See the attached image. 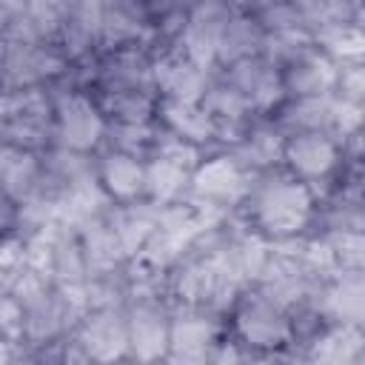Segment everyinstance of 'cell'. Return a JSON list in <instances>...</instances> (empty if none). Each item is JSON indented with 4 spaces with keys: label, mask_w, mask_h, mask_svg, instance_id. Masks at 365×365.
<instances>
[{
    "label": "cell",
    "mask_w": 365,
    "mask_h": 365,
    "mask_svg": "<svg viewBox=\"0 0 365 365\" xmlns=\"http://www.w3.org/2000/svg\"><path fill=\"white\" fill-rule=\"evenodd\" d=\"M311 191L299 180H271L257 202H254V217L257 225L279 240L294 237L311 217Z\"/></svg>",
    "instance_id": "cell-1"
},
{
    "label": "cell",
    "mask_w": 365,
    "mask_h": 365,
    "mask_svg": "<svg viewBox=\"0 0 365 365\" xmlns=\"http://www.w3.org/2000/svg\"><path fill=\"white\" fill-rule=\"evenodd\" d=\"M54 125H57L60 145L68 148V151H77V154L94 148L103 140V131H106L103 114L80 91L63 94L54 103Z\"/></svg>",
    "instance_id": "cell-2"
},
{
    "label": "cell",
    "mask_w": 365,
    "mask_h": 365,
    "mask_svg": "<svg viewBox=\"0 0 365 365\" xmlns=\"http://www.w3.org/2000/svg\"><path fill=\"white\" fill-rule=\"evenodd\" d=\"M237 334L254 348H277L291 336L285 308L271 302L265 294H251L237 308Z\"/></svg>",
    "instance_id": "cell-3"
},
{
    "label": "cell",
    "mask_w": 365,
    "mask_h": 365,
    "mask_svg": "<svg viewBox=\"0 0 365 365\" xmlns=\"http://www.w3.org/2000/svg\"><path fill=\"white\" fill-rule=\"evenodd\" d=\"M225 83L248 103V108H259V111L274 108L285 94L279 68L271 66L262 54H254V57L231 63Z\"/></svg>",
    "instance_id": "cell-4"
},
{
    "label": "cell",
    "mask_w": 365,
    "mask_h": 365,
    "mask_svg": "<svg viewBox=\"0 0 365 365\" xmlns=\"http://www.w3.org/2000/svg\"><path fill=\"white\" fill-rule=\"evenodd\" d=\"M228 9L220 0H205L197 3L194 11L185 17L182 26V54L197 63L200 68L208 71V66L217 60V46H220V34L228 23Z\"/></svg>",
    "instance_id": "cell-5"
},
{
    "label": "cell",
    "mask_w": 365,
    "mask_h": 365,
    "mask_svg": "<svg viewBox=\"0 0 365 365\" xmlns=\"http://www.w3.org/2000/svg\"><path fill=\"white\" fill-rule=\"evenodd\" d=\"M80 348L86 351L88 359H120L128 354V328L123 314L114 305L106 308H94L83 325H80V336H77Z\"/></svg>",
    "instance_id": "cell-6"
},
{
    "label": "cell",
    "mask_w": 365,
    "mask_h": 365,
    "mask_svg": "<svg viewBox=\"0 0 365 365\" xmlns=\"http://www.w3.org/2000/svg\"><path fill=\"white\" fill-rule=\"evenodd\" d=\"M188 182L194 194L205 200V205L234 202L245 191V174L234 157H211L208 163L194 165Z\"/></svg>",
    "instance_id": "cell-7"
},
{
    "label": "cell",
    "mask_w": 365,
    "mask_h": 365,
    "mask_svg": "<svg viewBox=\"0 0 365 365\" xmlns=\"http://www.w3.org/2000/svg\"><path fill=\"white\" fill-rule=\"evenodd\" d=\"M282 160L302 180L325 177L336 163V143L325 131H297L282 145Z\"/></svg>",
    "instance_id": "cell-8"
},
{
    "label": "cell",
    "mask_w": 365,
    "mask_h": 365,
    "mask_svg": "<svg viewBox=\"0 0 365 365\" xmlns=\"http://www.w3.org/2000/svg\"><path fill=\"white\" fill-rule=\"evenodd\" d=\"M279 74H282V88L291 91L294 97H322L334 88L336 66L331 54L308 48L285 68H279Z\"/></svg>",
    "instance_id": "cell-9"
},
{
    "label": "cell",
    "mask_w": 365,
    "mask_h": 365,
    "mask_svg": "<svg viewBox=\"0 0 365 365\" xmlns=\"http://www.w3.org/2000/svg\"><path fill=\"white\" fill-rule=\"evenodd\" d=\"M154 83L160 86V91L168 100H185V103H200L205 94V68H200L197 63H191L182 51H171L163 60H157L151 66Z\"/></svg>",
    "instance_id": "cell-10"
},
{
    "label": "cell",
    "mask_w": 365,
    "mask_h": 365,
    "mask_svg": "<svg viewBox=\"0 0 365 365\" xmlns=\"http://www.w3.org/2000/svg\"><path fill=\"white\" fill-rule=\"evenodd\" d=\"M168 325L171 319L154 302H137L125 319L128 351L140 359H157L168 351Z\"/></svg>",
    "instance_id": "cell-11"
},
{
    "label": "cell",
    "mask_w": 365,
    "mask_h": 365,
    "mask_svg": "<svg viewBox=\"0 0 365 365\" xmlns=\"http://www.w3.org/2000/svg\"><path fill=\"white\" fill-rule=\"evenodd\" d=\"M148 23V0H103L100 40L106 46H134Z\"/></svg>",
    "instance_id": "cell-12"
},
{
    "label": "cell",
    "mask_w": 365,
    "mask_h": 365,
    "mask_svg": "<svg viewBox=\"0 0 365 365\" xmlns=\"http://www.w3.org/2000/svg\"><path fill=\"white\" fill-rule=\"evenodd\" d=\"M97 180H100L106 194H111L120 202H128L137 194H143V188H145V165L140 163L137 154L114 148L103 157Z\"/></svg>",
    "instance_id": "cell-13"
},
{
    "label": "cell",
    "mask_w": 365,
    "mask_h": 365,
    "mask_svg": "<svg viewBox=\"0 0 365 365\" xmlns=\"http://www.w3.org/2000/svg\"><path fill=\"white\" fill-rule=\"evenodd\" d=\"M40 177H43V165L34 160L31 151L11 148V145L0 148V185L9 197H14L17 202H26L29 197L37 194Z\"/></svg>",
    "instance_id": "cell-14"
},
{
    "label": "cell",
    "mask_w": 365,
    "mask_h": 365,
    "mask_svg": "<svg viewBox=\"0 0 365 365\" xmlns=\"http://www.w3.org/2000/svg\"><path fill=\"white\" fill-rule=\"evenodd\" d=\"M214 325L202 314H185L168 325V356L174 359H202L214 348Z\"/></svg>",
    "instance_id": "cell-15"
},
{
    "label": "cell",
    "mask_w": 365,
    "mask_h": 365,
    "mask_svg": "<svg viewBox=\"0 0 365 365\" xmlns=\"http://www.w3.org/2000/svg\"><path fill=\"white\" fill-rule=\"evenodd\" d=\"M160 114L168 125L171 134L188 140V143H205L217 134V125L211 120V114L200 106V103H185V100H168L163 97L160 103Z\"/></svg>",
    "instance_id": "cell-16"
},
{
    "label": "cell",
    "mask_w": 365,
    "mask_h": 365,
    "mask_svg": "<svg viewBox=\"0 0 365 365\" xmlns=\"http://www.w3.org/2000/svg\"><path fill=\"white\" fill-rule=\"evenodd\" d=\"M103 111L123 125H140V123H148L154 111V97L145 91V86L108 83L103 91Z\"/></svg>",
    "instance_id": "cell-17"
},
{
    "label": "cell",
    "mask_w": 365,
    "mask_h": 365,
    "mask_svg": "<svg viewBox=\"0 0 365 365\" xmlns=\"http://www.w3.org/2000/svg\"><path fill=\"white\" fill-rule=\"evenodd\" d=\"M262 26L251 17H228L222 34H220V46H217V60L231 66L237 60L254 57L262 48Z\"/></svg>",
    "instance_id": "cell-18"
},
{
    "label": "cell",
    "mask_w": 365,
    "mask_h": 365,
    "mask_svg": "<svg viewBox=\"0 0 365 365\" xmlns=\"http://www.w3.org/2000/svg\"><path fill=\"white\" fill-rule=\"evenodd\" d=\"M188 177H191L188 168H182V165H177V163H171L165 157H154L145 165V188L143 191H148V197L154 202L168 205L171 200L180 197V191L185 188Z\"/></svg>",
    "instance_id": "cell-19"
},
{
    "label": "cell",
    "mask_w": 365,
    "mask_h": 365,
    "mask_svg": "<svg viewBox=\"0 0 365 365\" xmlns=\"http://www.w3.org/2000/svg\"><path fill=\"white\" fill-rule=\"evenodd\" d=\"M157 214L160 211H148V208H125L117 214V220L111 222V231L123 248V254H137L145 240L151 237L154 225H157Z\"/></svg>",
    "instance_id": "cell-20"
},
{
    "label": "cell",
    "mask_w": 365,
    "mask_h": 365,
    "mask_svg": "<svg viewBox=\"0 0 365 365\" xmlns=\"http://www.w3.org/2000/svg\"><path fill=\"white\" fill-rule=\"evenodd\" d=\"M325 317H336L339 322H348V325H356L362 319V282L356 271H351V277H342L336 285L328 288Z\"/></svg>",
    "instance_id": "cell-21"
},
{
    "label": "cell",
    "mask_w": 365,
    "mask_h": 365,
    "mask_svg": "<svg viewBox=\"0 0 365 365\" xmlns=\"http://www.w3.org/2000/svg\"><path fill=\"white\" fill-rule=\"evenodd\" d=\"M240 154L234 157L240 165H271L277 160H282V145L285 140L277 134V131H268V128H254V131H245L240 140Z\"/></svg>",
    "instance_id": "cell-22"
},
{
    "label": "cell",
    "mask_w": 365,
    "mask_h": 365,
    "mask_svg": "<svg viewBox=\"0 0 365 365\" xmlns=\"http://www.w3.org/2000/svg\"><path fill=\"white\" fill-rule=\"evenodd\" d=\"M331 114H334V103L322 94V97H297V103L285 111L282 125L291 128V134L297 131H325L331 125Z\"/></svg>",
    "instance_id": "cell-23"
},
{
    "label": "cell",
    "mask_w": 365,
    "mask_h": 365,
    "mask_svg": "<svg viewBox=\"0 0 365 365\" xmlns=\"http://www.w3.org/2000/svg\"><path fill=\"white\" fill-rule=\"evenodd\" d=\"M362 348V336L356 331V325L342 322L339 328L328 331V334H317L314 336V356L325 359V362H348L359 354Z\"/></svg>",
    "instance_id": "cell-24"
},
{
    "label": "cell",
    "mask_w": 365,
    "mask_h": 365,
    "mask_svg": "<svg viewBox=\"0 0 365 365\" xmlns=\"http://www.w3.org/2000/svg\"><path fill=\"white\" fill-rule=\"evenodd\" d=\"M26 331V308L23 302L9 291L0 294V339L3 342H17Z\"/></svg>",
    "instance_id": "cell-25"
},
{
    "label": "cell",
    "mask_w": 365,
    "mask_h": 365,
    "mask_svg": "<svg viewBox=\"0 0 365 365\" xmlns=\"http://www.w3.org/2000/svg\"><path fill=\"white\" fill-rule=\"evenodd\" d=\"M26 265V248L23 242H0V285H9L14 279V274Z\"/></svg>",
    "instance_id": "cell-26"
},
{
    "label": "cell",
    "mask_w": 365,
    "mask_h": 365,
    "mask_svg": "<svg viewBox=\"0 0 365 365\" xmlns=\"http://www.w3.org/2000/svg\"><path fill=\"white\" fill-rule=\"evenodd\" d=\"M17 217H20L17 200L9 197V194L3 191V185H0V231H3V228H11V225L17 222Z\"/></svg>",
    "instance_id": "cell-27"
},
{
    "label": "cell",
    "mask_w": 365,
    "mask_h": 365,
    "mask_svg": "<svg viewBox=\"0 0 365 365\" xmlns=\"http://www.w3.org/2000/svg\"><path fill=\"white\" fill-rule=\"evenodd\" d=\"M237 6H242V9H251V11H259V9H265L268 3H274V0H234Z\"/></svg>",
    "instance_id": "cell-28"
},
{
    "label": "cell",
    "mask_w": 365,
    "mask_h": 365,
    "mask_svg": "<svg viewBox=\"0 0 365 365\" xmlns=\"http://www.w3.org/2000/svg\"><path fill=\"white\" fill-rule=\"evenodd\" d=\"M6 48H9V43H6V37L0 34V80H3V66H6Z\"/></svg>",
    "instance_id": "cell-29"
},
{
    "label": "cell",
    "mask_w": 365,
    "mask_h": 365,
    "mask_svg": "<svg viewBox=\"0 0 365 365\" xmlns=\"http://www.w3.org/2000/svg\"><path fill=\"white\" fill-rule=\"evenodd\" d=\"M11 356V351H9V342H3L0 339V359H9Z\"/></svg>",
    "instance_id": "cell-30"
},
{
    "label": "cell",
    "mask_w": 365,
    "mask_h": 365,
    "mask_svg": "<svg viewBox=\"0 0 365 365\" xmlns=\"http://www.w3.org/2000/svg\"><path fill=\"white\" fill-rule=\"evenodd\" d=\"M191 3H194V6H197V3H205V0H191Z\"/></svg>",
    "instance_id": "cell-31"
}]
</instances>
